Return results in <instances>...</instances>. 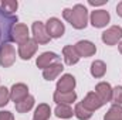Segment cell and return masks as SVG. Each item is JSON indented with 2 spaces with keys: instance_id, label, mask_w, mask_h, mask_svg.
I'll return each mask as SVG.
<instances>
[{
  "instance_id": "1",
  "label": "cell",
  "mask_w": 122,
  "mask_h": 120,
  "mask_svg": "<svg viewBox=\"0 0 122 120\" xmlns=\"http://www.w3.org/2000/svg\"><path fill=\"white\" fill-rule=\"evenodd\" d=\"M62 16L77 30H82L88 24V10L82 4H75L72 9H64Z\"/></svg>"
},
{
  "instance_id": "2",
  "label": "cell",
  "mask_w": 122,
  "mask_h": 120,
  "mask_svg": "<svg viewBox=\"0 0 122 120\" xmlns=\"http://www.w3.org/2000/svg\"><path fill=\"white\" fill-rule=\"evenodd\" d=\"M17 23V16L0 9V48L13 41V30Z\"/></svg>"
},
{
  "instance_id": "3",
  "label": "cell",
  "mask_w": 122,
  "mask_h": 120,
  "mask_svg": "<svg viewBox=\"0 0 122 120\" xmlns=\"http://www.w3.org/2000/svg\"><path fill=\"white\" fill-rule=\"evenodd\" d=\"M14 62H16V50L13 45L6 44L4 47L0 48V65L4 68H9Z\"/></svg>"
},
{
  "instance_id": "4",
  "label": "cell",
  "mask_w": 122,
  "mask_h": 120,
  "mask_svg": "<svg viewBox=\"0 0 122 120\" xmlns=\"http://www.w3.org/2000/svg\"><path fill=\"white\" fill-rule=\"evenodd\" d=\"M122 40V27L119 26H112L107 31L102 32V41L107 45H115Z\"/></svg>"
},
{
  "instance_id": "5",
  "label": "cell",
  "mask_w": 122,
  "mask_h": 120,
  "mask_svg": "<svg viewBox=\"0 0 122 120\" xmlns=\"http://www.w3.org/2000/svg\"><path fill=\"white\" fill-rule=\"evenodd\" d=\"M31 30H33L34 41H36L37 44H47V42H50L51 37L48 35V32H47V30H46V26H44L41 21H36V23H33Z\"/></svg>"
},
{
  "instance_id": "6",
  "label": "cell",
  "mask_w": 122,
  "mask_h": 120,
  "mask_svg": "<svg viewBox=\"0 0 122 120\" xmlns=\"http://www.w3.org/2000/svg\"><path fill=\"white\" fill-rule=\"evenodd\" d=\"M46 30L51 38H60V37H62V34L65 31V27L61 23V20L53 17V18H48V21L46 24Z\"/></svg>"
},
{
  "instance_id": "7",
  "label": "cell",
  "mask_w": 122,
  "mask_h": 120,
  "mask_svg": "<svg viewBox=\"0 0 122 120\" xmlns=\"http://www.w3.org/2000/svg\"><path fill=\"white\" fill-rule=\"evenodd\" d=\"M90 18H91V24L95 28H102V27H105L109 23L111 16L105 10H95V11L91 13V17Z\"/></svg>"
},
{
  "instance_id": "8",
  "label": "cell",
  "mask_w": 122,
  "mask_h": 120,
  "mask_svg": "<svg viewBox=\"0 0 122 120\" xmlns=\"http://www.w3.org/2000/svg\"><path fill=\"white\" fill-rule=\"evenodd\" d=\"M74 48H75L77 54L80 55V58H81V57L88 58V57H92V55L97 52V47H95V44H92L91 41H87V40H84V41H78V42L74 45Z\"/></svg>"
},
{
  "instance_id": "9",
  "label": "cell",
  "mask_w": 122,
  "mask_h": 120,
  "mask_svg": "<svg viewBox=\"0 0 122 120\" xmlns=\"http://www.w3.org/2000/svg\"><path fill=\"white\" fill-rule=\"evenodd\" d=\"M37 48H38V45L34 40H27L26 42L19 45V57L21 60H30L37 52Z\"/></svg>"
},
{
  "instance_id": "10",
  "label": "cell",
  "mask_w": 122,
  "mask_h": 120,
  "mask_svg": "<svg viewBox=\"0 0 122 120\" xmlns=\"http://www.w3.org/2000/svg\"><path fill=\"white\" fill-rule=\"evenodd\" d=\"M75 78L70 74H65L62 75L58 82H57V92H61V93H65V92H72L74 88H75Z\"/></svg>"
},
{
  "instance_id": "11",
  "label": "cell",
  "mask_w": 122,
  "mask_h": 120,
  "mask_svg": "<svg viewBox=\"0 0 122 120\" xmlns=\"http://www.w3.org/2000/svg\"><path fill=\"white\" fill-rule=\"evenodd\" d=\"M95 95L99 97V100L102 103L111 102L112 99V88L108 82H101L95 86Z\"/></svg>"
},
{
  "instance_id": "12",
  "label": "cell",
  "mask_w": 122,
  "mask_h": 120,
  "mask_svg": "<svg viewBox=\"0 0 122 120\" xmlns=\"http://www.w3.org/2000/svg\"><path fill=\"white\" fill-rule=\"evenodd\" d=\"M27 96H29V88H27V85H24V83H14L11 86V89H10V99L14 103L23 100Z\"/></svg>"
},
{
  "instance_id": "13",
  "label": "cell",
  "mask_w": 122,
  "mask_h": 120,
  "mask_svg": "<svg viewBox=\"0 0 122 120\" xmlns=\"http://www.w3.org/2000/svg\"><path fill=\"white\" fill-rule=\"evenodd\" d=\"M56 62H60V57L57 54H54V52H50V51L48 52H43L36 61L37 66L41 68V69H46V68H48L50 65H53Z\"/></svg>"
},
{
  "instance_id": "14",
  "label": "cell",
  "mask_w": 122,
  "mask_h": 120,
  "mask_svg": "<svg viewBox=\"0 0 122 120\" xmlns=\"http://www.w3.org/2000/svg\"><path fill=\"white\" fill-rule=\"evenodd\" d=\"M27 40H30L27 26L26 24H16V27L13 30V41H16L17 44H23Z\"/></svg>"
},
{
  "instance_id": "15",
  "label": "cell",
  "mask_w": 122,
  "mask_h": 120,
  "mask_svg": "<svg viewBox=\"0 0 122 120\" xmlns=\"http://www.w3.org/2000/svg\"><path fill=\"white\" fill-rule=\"evenodd\" d=\"M90 112H94V110H97V109H99L104 103L99 100V97L95 95V92H90L85 97H84V100L81 102Z\"/></svg>"
},
{
  "instance_id": "16",
  "label": "cell",
  "mask_w": 122,
  "mask_h": 120,
  "mask_svg": "<svg viewBox=\"0 0 122 120\" xmlns=\"http://www.w3.org/2000/svg\"><path fill=\"white\" fill-rule=\"evenodd\" d=\"M62 69H64V65L61 62H56V64L50 65L48 68H46L43 71V76H44L46 81H53L62 72Z\"/></svg>"
},
{
  "instance_id": "17",
  "label": "cell",
  "mask_w": 122,
  "mask_h": 120,
  "mask_svg": "<svg viewBox=\"0 0 122 120\" xmlns=\"http://www.w3.org/2000/svg\"><path fill=\"white\" fill-rule=\"evenodd\" d=\"M54 102L57 105H70L72 102H75L77 99V93L72 90V92H65V93H61V92H56L54 93Z\"/></svg>"
},
{
  "instance_id": "18",
  "label": "cell",
  "mask_w": 122,
  "mask_h": 120,
  "mask_svg": "<svg viewBox=\"0 0 122 120\" xmlns=\"http://www.w3.org/2000/svg\"><path fill=\"white\" fill-rule=\"evenodd\" d=\"M62 55H64V61L67 65H75L80 61V55L77 54L75 48L72 45H67L62 50Z\"/></svg>"
},
{
  "instance_id": "19",
  "label": "cell",
  "mask_w": 122,
  "mask_h": 120,
  "mask_svg": "<svg viewBox=\"0 0 122 120\" xmlns=\"http://www.w3.org/2000/svg\"><path fill=\"white\" fill-rule=\"evenodd\" d=\"M51 116V109L48 105L46 103H41L36 107L34 110V119L33 120H48Z\"/></svg>"
},
{
  "instance_id": "20",
  "label": "cell",
  "mask_w": 122,
  "mask_h": 120,
  "mask_svg": "<svg viewBox=\"0 0 122 120\" xmlns=\"http://www.w3.org/2000/svg\"><path fill=\"white\" fill-rule=\"evenodd\" d=\"M33 106H34V97L31 95H29L27 97H24L23 100L16 103V110L19 113H27L29 110H31Z\"/></svg>"
},
{
  "instance_id": "21",
  "label": "cell",
  "mask_w": 122,
  "mask_h": 120,
  "mask_svg": "<svg viewBox=\"0 0 122 120\" xmlns=\"http://www.w3.org/2000/svg\"><path fill=\"white\" fill-rule=\"evenodd\" d=\"M107 72V65L104 61H94L91 64V75L94 78H102Z\"/></svg>"
},
{
  "instance_id": "22",
  "label": "cell",
  "mask_w": 122,
  "mask_h": 120,
  "mask_svg": "<svg viewBox=\"0 0 122 120\" xmlns=\"http://www.w3.org/2000/svg\"><path fill=\"white\" fill-rule=\"evenodd\" d=\"M74 115H75L77 119H80V120H88V119H91L92 112H90L82 103H77V106L74 109Z\"/></svg>"
},
{
  "instance_id": "23",
  "label": "cell",
  "mask_w": 122,
  "mask_h": 120,
  "mask_svg": "<svg viewBox=\"0 0 122 120\" xmlns=\"http://www.w3.org/2000/svg\"><path fill=\"white\" fill-rule=\"evenodd\" d=\"M54 112H56V116L60 117V119H70L74 115V112L70 107V105H57Z\"/></svg>"
},
{
  "instance_id": "24",
  "label": "cell",
  "mask_w": 122,
  "mask_h": 120,
  "mask_svg": "<svg viewBox=\"0 0 122 120\" xmlns=\"http://www.w3.org/2000/svg\"><path fill=\"white\" fill-rule=\"evenodd\" d=\"M104 120H122V106H111V109L105 113Z\"/></svg>"
},
{
  "instance_id": "25",
  "label": "cell",
  "mask_w": 122,
  "mask_h": 120,
  "mask_svg": "<svg viewBox=\"0 0 122 120\" xmlns=\"http://www.w3.org/2000/svg\"><path fill=\"white\" fill-rule=\"evenodd\" d=\"M17 6H19V3L16 0H6V1L0 3V9H3L4 11H7L10 14H13V11L17 10Z\"/></svg>"
},
{
  "instance_id": "26",
  "label": "cell",
  "mask_w": 122,
  "mask_h": 120,
  "mask_svg": "<svg viewBox=\"0 0 122 120\" xmlns=\"http://www.w3.org/2000/svg\"><path fill=\"white\" fill-rule=\"evenodd\" d=\"M111 100L118 106L122 105V86H117L112 89V99Z\"/></svg>"
},
{
  "instance_id": "27",
  "label": "cell",
  "mask_w": 122,
  "mask_h": 120,
  "mask_svg": "<svg viewBox=\"0 0 122 120\" xmlns=\"http://www.w3.org/2000/svg\"><path fill=\"white\" fill-rule=\"evenodd\" d=\"M9 99H10V90L4 86H0V107L6 106L9 103Z\"/></svg>"
},
{
  "instance_id": "28",
  "label": "cell",
  "mask_w": 122,
  "mask_h": 120,
  "mask_svg": "<svg viewBox=\"0 0 122 120\" xmlns=\"http://www.w3.org/2000/svg\"><path fill=\"white\" fill-rule=\"evenodd\" d=\"M0 120H14L13 113L7 112V110H1L0 112Z\"/></svg>"
},
{
  "instance_id": "29",
  "label": "cell",
  "mask_w": 122,
  "mask_h": 120,
  "mask_svg": "<svg viewBox=\"0 0 122 120\" xmlns=\"http://www.w3.org/2000/svg\"><path fill=\"white\" fill-rule=\"evenodd\" d=\"M117 13H118L119 17H122V1L118 3V6H117Z\"/></svg>"
},
{
  "instance_id": "30",
  "label": "cell",
  "mask_w": 122,
  "mask_h": 120,
  "mask_svg": "<svg viewBox=\"0 0 122 120\" xmlns=\"http://www.w3.org/2000/svg\"><path fill=\"white\" fill-rule=\"evenodd\" d=\"M88 3H90L91 6H101V4H105L107 1H92V0H90Z\"/></svg>"
},
{
  "instance_id": "31",
  "label": "cell",
  "mask_w": 122,
  "mask_h": 120,
  "mask_svg": "<svg viewBox=\"0 0 122 120\" xmlns=\"http://www.w3.org/2000/svg\"><path fill=\"white\" fill-rule=\"evenodd\" d=\"M118 48H119V52L122 54V41L119 42V44H118Z\"/></svg>"
}]
</instances>
